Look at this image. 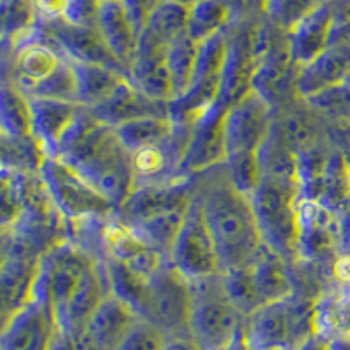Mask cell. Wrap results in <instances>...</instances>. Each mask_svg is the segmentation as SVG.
Returning a JSON list of instances; mask_svg holds the SVG:
<instances>
[{"instance_id": "6da1fadb", "label": "cell", "mask_w": 350, "mask_h": 350, "mask_svg": "<svg viewBox=\"0 0 350 350\" xmlns=\"http://www.w3.org/2000/svg\"><path fill=\"white\" fill-rule=\"evenodd\" d=\"M55 156L109 200L116 211L135 187L131 154L123 148L114 128L95 120L86 107L64 131Z\"/></svg>"}, {"instance_id": "7a4b0ae2", "label": "cell", "mask_w": 350, "mask_h": 350, "mask_svg": "<svg viewBox=\"0 0 350 350\" xmlns=\"http://www.w3.org/2000/svg\"><path fill=\"white\" fill-rule=\"evenodd\" d=\"M196 193L214 237L221 273L247 265L262 245L251 196L231 184L224 165L198 175Z\"/></svg>"}, {"instance_id": "3957f363", "label": "cell", "mask_w": 350, "mask_h": 350, "mask_svg": "<svg viewBox=\"0 0 350 350\" xmlns=\"http://www.w3.org/2000/svg\"><path fill=\"white\" fill-rule=\"evenodd\" d=\"M191 287L187 334L202 350H224L243 327L245 317L226 295L221 273L195 280Z\"/></svg>"}, {"instance_id": "277c9868", "label": "cell", "mask_w": 350, "mask_h": 350, "mask_svg": "<svg viewBox=\"0 0 350 350\" xmlns=\"http://www.w3.org/2000/svg\"><path fill=\"white\" fill-rule=\"evenodd\" d=\"M296 198L298 183L267 177H261L258 187L251 193L262 243L286 259L298 251L299 217Z\"/></svg>"}, {"instance_id": "5b68a950", "label": "cell", "mask_w": 350, "mask_h": 350, "mask_svg": "<svg viewBox=\"0 0 350 350\" xmlns=\"http://www.w3.org/2000/svg\"><path fill=\"white\" fill-rule=\"evenodd\" d=\"M193 287L183 273L165 261L146 280L135 314L158 326L168 336L187 333Z\"/></svg>"}, {"instance_id": "8992f818", "label": "cell", "mask_w": 350, "mask_h": 350, "mask_svg": "<svg viewBox=\"0 0 350 350\" xmlns=\"http://www.w3.org/2000/svg\"><path fill=\"white\" fill-rule=\"evenodd\" d=\"M60 331L53 299L37 271L30 298L0 331V350H53Z\"/></svg>"}, {"instance_id": "52a82bcc", "label": "cell", "mask_w": 350, "mask_h": 350, "mask_svg": "<svg viewBox=\"0 0 350 350\" xmlns=\"http://www.w3.org/2000/svg\"><path fill=\"white\" fill-rule=\"evenodd\" d=\"M40 177L56 211L72 221L116 214V207L109 200L56 156H44L40 161Z\"/></svg>"}, {"instance_id": "ba28073f", "label": "cell", "mask_w": 350, "mask_h": 350, "mask_svg": "<svg viewBox=\"0 0 350 350\" xmlns=\"http://www.w3.org/2000/svg\"><path fill=\"white\" fill-rule=\"evenodd\" d=\"M168 262L189 282L221 273L217 249L202 208V200L195 191L179 235L172 247Z\"/></svg>"}, {"instance_id": "9c48e42d", "label": "cell", "mask_w": 350, "mask_h": 350, "mask_svg": "<svg viewBox=\"0 0 350 350\" xmlns=\"http://www.w3.org/2000/svg\"><path fill=\"white\" fill-rule=\"evenodd\" d=\"M230 102L219 96L191 123L186 152L180 163V177L193 179L226 161L224 123Z\"/></svg>"}, {"instance_id": "30bf717a", "label": "cell", "mask_w": 350, "mask_h": 350, "mask_svg": "<svg viewBox=\"0 0 350 350\" xmlns=\"http://www.w3.org/2000/svg\"><path fill=\"white\" fill-rule=\"evenodd\" d=\"M275 109L258 92L249 90L228 107L224 135L226 159L256 154L273 123Z\"/></svg>"}, {"instance_id": "8fae6325", "label": "cell", "mask_w": 350, "mask_h": 350, "mask_svg": "<svg viewBox=\"0 0 350 350\" xmlns=\"http://www.w3.org/2000/svg\"><path fill=\"white\" fill-rule=\"evenodd\" d=\"M303 312L293 299L268 303L245 319L247 342L251 350H293L298 343Z\"/></svg>"}, {"instance_id": "7c38bea8", "label": "cell", "mask_w": 350, "mask_h": 350, "mask_svg": "<svg viewBox=\"0 0 350 350\" xmlns=\"http://www.w3.org/2000/svg\"><path fill=\"white\" fill-rule=\"evenodd\" d=\"M137 317L130 305L111 293L70 338L74 350H120Z\"/></svg>"}, {"instance_id": "4fadbf2b", "label": "cell", "mask_w": 350, "mask_h": 350, "mask_svg": "<svg viewBox=\"0 0 350 350\" xmlns=\"http://www.w3.org/2000/svg\"><path fill=\"white\" fill-rule=\"evenodd\" d=\"M196 191L193 179H177L163 184H140L133 187L116 217L124 224L137 223L161 212L184 208L191 203Z\"/></svg>"}, {"instance_id": "5bb4252c", "label": "cell", "mask_w": 350, "mask_h": 350, "mask_svg": "<svg viewBox=\"0 0 350 350\" xmlns=\"http://www.w3.org/2000/svg\"><path fill=\"white\" fill-rule=\"evenodd\" d=\"M48 32L68 60L104 65L128 76L126 68L112 56L95 27L72 23L65 18H60V20L49 21Z\"/></svg>"}, {"instance_id": "9a60e30c", "label": "cell", "mask_w": 350, "mask_h": 350, "mask_svg": "<svg viewBox=\"0 0 350 350\" xmlns=\"http://www.w3.org/2000/svg\"><path fill=\"white\" fill-rule=\"evenodd\" d=\"M95 28L109 51L124 68H130L139 46L140 28L131 18L124 0H100Z\"/></svg>"}, {"instance_id": "2e32d148", "label": "cell", "mask_w": 350, "mask_h": 350, "mask_svg": "<svg viewBox=\"0 0 350 350\" xmlns=\"http://www.w3.org/2000/svg\"><path fill=\"white\" fill-rule=\"evenodd\" d=\"M350 77V42L329 44L310 64L298 67L295 79L296 95L314 98L342 86Z\"/></svg>"}, {"instance_id": "e0dca14e", "label": "cell", "mask_w": 350, "mask_h": 350, "mask_svg": "<svg viewBox=\"0 0 350 350\" xmlns=\"http://www.w3.org/2000/svg\"><path fill=\"white\" fill-rule=\"evenodd\" d=\"M90 114L107 126H120L126 121L140 120L148 116L170 118V102L154 100L142 93L128 79H124L114 92L95 107L88 109Z\"/></svg>"}, {"instance_id": "ac0fdd59", "label": "cell", "mask_w": 350, "mask_h": 350, "mask_svg": "<svg viewBox=\"0 0 350 350\" xmlns=\"http://www.w3.org/2000/svg\"><path fill=\"white\" fill-rule=\"evenodd\" d=\"M104 249L105 258H112L116 261L123 262L130 270L142 275V277H151L165 261H168L165 256L159 254L140 237H137L118 217L105 226Z\"/></svg>"}, {"instance_id": "d6986e66", "label": "cell", "mask_w": 350, "mask_h": 350, "mask_svg": "<svg viewBox=\"0 0 350 350\" xmlns=\"http://www.w3.org/2000/svg\"><path fill=\"white\" fill-rule=\"evenodd\" d=\"M293 65L296 64L287 37H275L252 74L251 90L258 92L275 109L277 104H282L286 93L289 92Z\"/></svg>"}, {"instance_id": "ffe728a7", "label": "cell", "mask_w": 350, "mask_h": 350, "mask_svg": "<svg viewBox=\"0 0 350 350\" xmlns=\"http://www.w3.org/2000/svg\"><path fill=\"white\" fill-rule=\"evenodd\" d=\"M333 30V5L331 2L319 5L289 28V40L293 60L298 67L310 64L331 44Z\"/></svg>"}, {"instance_id": "44dd1931", "label": "cell", "mask_w": 350, "mask_h": 350, "mask_svg": "<svg viewBox=\"0 0 350 350\" xmlns=\"http://www.w3.org/2000/svg\"><path fill=\"white\" fill-rule=\"evenodd\" d=\"M247 268L262 306L293 296L287 259L267 243H262L258 254L247 262Z\"/></svg>"}, {"instance_id": "7402d4cb", "label": "cell", "mask_w": 350, "mask_h": 350, "mask_svg": "<svg viewBox=\"0 0 350 350\" xmlns=\"http://www.w3.org/2000/svg\"><path fill=\"white\" fill-rule=\"evenodd\" d=\"M128 81L154 100L172 102L175 98L167 67V49L139 46L128 68Z\"/></svg>"}, {"instance_id": "603a6c76", "label": "cell", "mask_w": 350, "mask_h": 350, "mask_svg": "<svg viewBox=\"0 0 350 350\" xmlns=\"http://www.w3.org/2000/svg\"><path fill=\"white\" fill-rule=\"evenodd\" d=\"M32 112V135L37 137L40 146L46 148V156H55L58 140L68 124L74 121L83 105L74 102L49 98H28Z\"/></svg>"}, {"instance_id": "cb8c5ba5", "label": "cell", "mask_w": 350, "mask_h": 350, "mask_svg": "<svg viewBox=\"0 0 350 350\" xmlns=\"http://www.w3.org/2000/svg\"><path fill=\"white\" fill-rule=\"evenodd\" d=\"M187 14H189V8L172 2V0H163L144 25L139 37V46L168 49L174 40L187 33Z\"/></svg>"}, {"instance_id": "d4e9b609", "label": "cell", "mask_w": 350, "mask_h": 350, "mask_svg": "<svg viewBox=\"0 0 350 350\" xmlns=\"http://www.w3.org/2000/svg\"><path fill=\"white\" fill-rule=\"evenodd\" d=\"M256 156H258L261 177L298 183V177H299L298 154H296L295 149L291 148L287 139L284 137L279 123H277V120H275V116H273V123H271V128L270 131H268L267 139L262 140V144L259 146Z\"/></svg>"}, {"instance_id": "484cf974", "label": "cell", "mask_w": 350, "mask_h": 350, "mask_svg": "<svg viewBox=\"0 0 350 350\" xmlns=\"http://www.w3.org/2000/svg\"><path fill=\"white\" fill-rule=\"evenodd\" d=\"M68 64L76 77L77 104L86 109H92L100 102H104L116 88L124 79H128V76L104 65L81 64L74 60H68Z\"/></svg>"}, {"instance_id": "4316f807", "label": "cell", "mask_w": 350, "mask_h": 350, "mask_svg": "<svg viewBox=\"0 0 350 350\" xmlns=\"http://www.w3.org/2000/svg\"><path fill=\"white\" fill-rule=\"evenodd\" d=\"M67 62V58L55 51L49 46H40L36 44L32 48L25 49L23 55L16 64V88L23 95L30 96L37 88L48 81L62 65Z\"/></svg>"}, {"instance_id": "83f0119b", "label": "cell", "mask_w": 350, "mask_h": 350, "mask_svg": "<svg viewBox=\"0 0 350 350\" xmlns=\"http://www.w3.org/2000/svg\"><path fill=\"white\" fill-rule=\"evenodd\" d=\"M187 208H189V205L184 208H174V211L161 212V214L151 215V217L126 224V226L137 237H140L148 245H151L154 251H158L159 254L168 259L172 247L175 243V239H177L180 228L184 224Z\"/></svg>"}, {"instance_id": "f1b7e54d", "label": "cell", "mask_w": 350, "mask_h": 350, "mask_svg": "<svg viewBox=\"0 0 350 350\" xmlns=\"http://www.w3.org/2000/svg\"><path fill=\"white\" fill-rule=\"evenodd\" d=\"M175 123L172 118H163V116H148L140 120L126 121V123L116 126V135L123 144L130 154L144 151V149L158 146L159 142L167 140L174 131Z\"/></svg>"}, {"instance_id": "f546056e", "label": "cell", "mask_w": 350, "mask_h": 350, "mask_svg": "<svg viewBox=\"0 0 350 350\" xmlns=\"http://www.w3.org/2000/svg\"><path fill=\"white\" fill-rule=\"evenodd\" d=\"M0 131L14 140L32 135L30 100L16 86H0Z\"/></svg>"}, {"instance_id": "4dcf8cb0", "label": "cell", "mask_w": 350, "mask_h": 350, "mask_svg": "<svg viewBox=\"0 0 350 350\" xmlns=\"http://www.w3.org/2000/svg\"><path fill=\"white\" fill-rule=\"evenodd\" d=\"M200 42L191 37L183 36L168 46L167 49V67L170 74L172 86H174L175 98L183 96L191 86L193 76L198 62ZM174 98V100H175Z\"/></svg>"}, {"instance_id": "1f68e13d", "label": "cell", "mask_w": 350, "mask_h": 350, "mask_svg": "<svg viewBox=\"0 0 350 350\" xmlns=\"http://www.w3.org/2000/svg\"><path fill=\"white\" fill-rule=\"evenodd\" d=\"M230 20V4L224 0H198L189 8L187 14V36L196 42L211 39L224 32Z\"/></svg>"}, {"instance_id": "d6a6232c", "label": "cell", "mask_w": 350, "mask_h": 350, "mask_svg": "<svg viewBox=\"0 0 350 350\" xmlns=\"http://www.w3.org/2000/svg\"><path fill=\"white\" fill-rule=\"evenodd\" d=\"M168 334L146 319L137 317L120 350H163Z\"/></svg>"}, {"instance_id": "836d02e7", "label": "cell", "mask_w": 350, "mask_h": 350, "mask_svg": "<svg viewBox=\"0 0 350 350\" xmlns=\"http://www.w3.org/2000/svg\"><path fill=\"white\" fill-rule=\"evenodd\" d=\"M163 0H124V4H126L128 11H130L131 18L135 20L137 27L140 28V32H142L144 25L148 21V18L151 16V12L161 4Z\"/></svg>"}, {"instance_id": "e575fe53", "label": "cell", "mask_w": 350, "mask_h": 350, "mask_svg": "<svg viewBox=\"0 0 350 350\" xmlns=\"http://www.w3.org/2000/svg\"><path fill=\"white\" fill-rule=\"evenodd\" d=\"M33 2H36L39 11L46 16V21L49 23V21L60 20V18L65 16L70 0H33Z\"/></svg>"}, {"instance_id": "d590c367", "label": "cell", "mask_w": 350, "mask_h": 350, "mask_svg": "<svg viewBox=\"0 0 350 350\" xmlns=\"http://www.w3.org/2000/svg\"><path fill=\"white\" fill-rule=\"evenodd\" d=\"M163 350H202V349H200L198 343H196L189 334L184 333V334H174V336H168Z\"/></svg>"}, {"instance_id": "8d00e7d4", "label": "cell", "mask_w": 350, "mask_h": 350, "mask_svg": "<svg viewBox=\"0 0 350 350\" xmlns=\"http://www.w3.org/2000/svg\"><path fill=\"white\" fill-rule=\"evenodd\" d=\"M245 324V323H243ZM224 350H251V347H249V342H247V336H245V329H240L239 334H237L235 338H233V342L230 343V345L226 347Z\"/></svg>"}, {"instance_id": "74e56055", "label": "cell", "mask_w": 350, "mask_h": 350, "mask_svg": "<svg viewBox=\"0 0 350 350\" xmlns=\"http://www.w3.org/2000/svg\"><path fill=\"white\" fill-rule=\"evenodd\" d=\"M172 2H177L180 5H186V8H191L193 4H196L198 0H172Z\"/></svg>"}]
</instances>
